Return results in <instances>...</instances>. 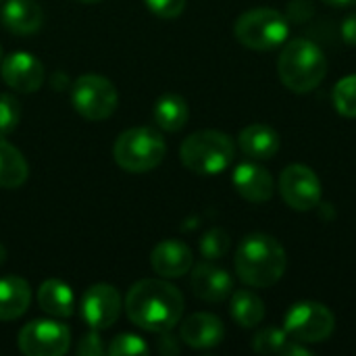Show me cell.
Masks as SVG:
<instances>
[{
  "label": "cell",
  "instance_id": "1",
  "mask_svg": "<svg viewBox=\"0 0 356 356\" xmlns=\"http://www.w3.org/2000/svg\"><path fill=\"white\" fill-rule=\"evenodd\" d=\"M127 319L150 334L171 332L184 315L181 292L165 280H140L125 296Z\"/></svg>",
  "mask_w": 356,
  "mask_h": 356
},
{
  "label": "cell",
  "instance_id": "2",
  "mask_svg": "<svg viewBox=\"0 0 356 356\" xmlns=\"http://www.w3.org/2000/svg\"><path fill=\"white\" fill-rule=\"evenodd\" d=\"M236 273L250 288H271L275 286L288 267V257L284 246L267 234L246 236L236 250Z\"/></svg>",
  "mask_w": 356,
  "mask_h": 356
},
{
  "label": "cell",
  "instance_id": "3",
  "mask_svg": "<svg viewBox=\"0 0 356 356\" xmlns=\"http://www.w3.org/2000/svg\"><path fill=\"white\" fill-rule=\"evenodd\" d=\"M277 73L288 90L307 94L325 79L327 58L315 42L296 38L284 46L277 58Z\"/></svg>",
  "mask_w": 356,
  "mask_h": 356
},
{
  "label": "cell",
  "instance_id": "4",
  "mask_svg": "<svg viewBox=\"0 0 356 356\" xmlns=\"http://www.w3.org/2000/svg\"><path fill=\"white\" fill-rule=\"evenodd\" d=\"M236 156L234 140L217 129H202L181 142L179 159L196 175H219Z\"/></svg>",
  "mask_w": 356,
  "mask_h": 356
},
{
  "label": "cell",
  "instance_id": "5",
  "mask_svg": "<svg viewBox=\"0 0 356 356\" xmlns=\"http://www.w3.org/2000/svg\"><path fill=\"white\" fill-rule=\"evenodd\" d=\"M165 154V138L154 127L125 129L113 144V159L127 173H148L163 163Z\"/></svg>",
  "mask_w": 356,
  "mask_h": 356
},
{
  "label": "cell",
  "instance_id": "6",
  "mask_svg": "<svg viewBox=\"0 0 356 356\" xmlns=\"http://www.w3.org/2000/svg\"><path fill=\"white\" fill-rule=\"evenodd\" d=\"M236 40L250 50H273L290 35V21L275 8H252L238 17Z\"/></svg>",
  "mask_w": 356,
  "mask_h": 356
},
{
  "label": "cell",
  "instance_id": "7",
  "mask_svg": "<svg viewBox=\"0 0 356 356\" xmlns=\"http://www.w3.org/2000/svg\"><path fill=\"white\" fill-rule=\"evenodd\" d=\"M73 108L88 121H104L108 119L119 104L117 88L111 79L98 73L79 75L69 88Z\"/></svg>",
  "mask_w": 356,
  "mask_h": 356
},
{
  "label": "cell",
  "instance_id": "8",
  "mask_svg": "<svg viewBox=\"0 0 356 356\" xmlns=\"http://www.w3.org/2000/svg\"><path fill=\"white\" fill-rule=\"evenodd\" d=\"M334 327H336L334 313L325 305L313 300L296 302L286 313L284 319V330L300 344L325 342L334 334Z\"/></svg>",
  "mask_w": 356,
  "mask_h": 356
},
{
  "label": "cell",
  "instance_id": "9",
  "mask_svg": "<svg viewBox=\"0 0 356 356\" xmlns=\"http://www.w3.org/2000/svg\"><path fill=\"white\" fill-rule=\"evenodd\" d=\"M17 346L25 356H63L71 346V332L60 321L35 319L21 327Z\"/></svg>",
  "mask_w": 356,
  "mask_h": 356
},
{
  "label": "cell",
  "instance_id": "10",
  "mask_svg": "<svg viewBox=\"0 0 356 356\" xmlns=\"http://www.w3.org/2000/svg\"><path fill=\"white\" fill-rule=\"evenodd\" d=\"M121 294L111 284H94L81 296V317L90 330L104 332L113 327L121 315Z\"/></svg>",
  "mask_w": 356,
  "mask_h": 356
},
{
  "label": "cell",
  "instance_id": "11",
  "mask_svg": "<svg viewBox=\"0 0 356 356\" xmlns=\"http://www.w3.org/2000/svg\"><path fill=\"white\" fill-rule=\"evenodd\" d=\"M280 192L294 211H311L321 200V181L311 167L290 165L280 175Z\"/></svg>",
  "mask_w": 356,
  "mask_h": 356
},
{
  "label": "cell",
  "instance_id": "12",
  "mask_svg": "<svg viewBox=\"0 0 356 356\" xmlns=\"http://www.w3.org/2000/svg\"><path fill=\"white\" fill-rule=\"evenodd\" d=\"M0 77L10 90L21 94H31L44 86L46 73H44V65L31 52L17 50L8 56H2Z\"/></svg>",
  "mask_w": 356,
  "mask_h": 356
},
{
  "label": "cell",
  "instance_id": "13",
  "mask_svg": "<svg viewBox=\"0 0 356 356\" xmlns=\"http://www.w3.org/2000/svg\"><path fill=\"white\" fill-rule=\"evenodd\" d=\"M150 265L156 275H161L165 280H175V277H184L192 269L194 254L186 242L169 238V240L159 242L152 248Z\"/></svg>",
  "mask_w": 356,
  "mask_h": 356
},
{
  "label": "cell",
  "instance_id": "14",
  "mask_svg": "<svg viewBox=\"0 0 356 356\" xmlns=\"http://www.w3.org/2000/svg\"><path fill=\"white\" fill-rule=\"evenodd\" d=\"M225 327L219 317L211 313H194L179 325V340L190 348H215L223 342Z\"/></svg>",
  "mask_w": 356,
  "mask_h": 356
},
{
  "label": "cell",
  "instance_id": "15",
  "mask_svg": "<svg viewBox=\"0 0 356 356\" xmlns=\"http://www.w3.org/2000/svg\"><path fill=\"white\" fill-rule=\"evenodd\" d=\"M190 286H192V292L204 302H221L234 290L232 275L225 269L211 265V263H200L194 267Z\"/></svg>",
  "mask_w": 356,
  "mask_h": 356
},
{
  "label": "cell",
  "instance_id": "16",
  "mask_svg": "<svg viewBox=\"0 0 356 356\" xmlns=\"http://www.w3.org/2000/svg\"><path fill=\"white\" fill-rule=\"evenodd\" d=\"M234 188L248 202H267L273 196L271 173L257 163H240L234 171Z\"/></svg>",
  "mask_w": 356,
  "mask_h": 356
},
{
  "label": "cell",
  "instance_id": "17",
  "mask_svg": "<svg viewBox=\"0 0 356 356\" xmlns=\"http://www.w3.org/2000/svg\"><path fill=\"white\" fill-rule=\"evenodd\" d=\"M4 29L17 35L35 33L44 23V13L35 0H8L0 10Z\"/></svg>",
  "mask_w": 356,
  "mask_h": 356
},
{
  "label": "cell",
  "instance_id": "18",
  "mask_svg": "<svg viewBox=\"0 0 356 356\" xmlns=\"http://www.w3.org/2000/svg\"><path fill=\"white\" fill-rule=\"evenodd\" d=\"M238 142L242 152L254 161H269L280 150V134L265 123H252L244 127L238 136Z\"/></svg>",
  "mask_w": 356,
  "mask_h": 356
},
{
  "label": "cell",
  "instance_id": "19",
  "mask_svg": "<svg viewBox=\"0 0 356 356\" xmlns=\"http://www.w3.org/2000/svg\"><path fill=\"white\" fill-rule=\"evenodd\" d=\"M31 305V288L23 277H0V321H15L27 313Z\"/></svg>",
  "mask_w": 356,
  "mask_h": 356
},
{
  "label": "cell",
  "instance_id": "20",
  "mask_svg": "<svg viewBox=\"0 0 356 356\" xmlns=\"http://www.w3.org/2000/svg\"><path fill=\"white\" fill-rule=\"evenodd\" d=\"M38 305L44 313L58 319H67L75 311V296L71 286L63 280H46L38 288Z\"/></svg>",
  "mask_w": 356,
  "mask_h": 356
},
{
  "label": "cell",
  "instance_id": "21",
  "mask_svg": "<svg viewBox=\"0 0 356 356\" xmlns=\"http://www.w3.org/2000/svg\"><path fill=\"white\" fill-rule=\"evenodd\" d=\"M190 117V108L184 96L179 94H163L152 108V119L154 125L163 131H179L184 129V125L188 123Z\"/></svg>",
  "mask_w": 356,
  "mask_h": 356
},
{
  "label": "cell",
  "instance_id": "22",
  "mask_svg": "<svg viewBox=\"0 0 356 356\" xmlns=\"http://www.w3.org/2000/svg\"><path fill=\"white\" fill-rule=\"evenodd\" d=\"M29 165L23 156V152L0 138V188L4 190H17L27 181Z\"/></svg>",
  "mask_w": 356,
  "mask_h": 356
},
{
  "label": "cell",
  "instance_id": "23",
  "mask_svg": "<svg viewBox=\"0 0 356 356\" xmlns=\"http://www.w3.org/2000/svg\"><path fill=\"white\" fill-rule=\"evenodd\" d=\"M232 317L240 327H257L265 319L263 300L250 290H238L232 296Z\"/></svg>",
  "mask_w": 356,
  "mask_h": 356
},
{
  "label": "cell",
  "instance_id": "24",
  "mask_svg": "<svg viewBox=\"0 0 356 356\" xmlns=\"http://www.w3.org/2000/svg\"><path fill=\"white\" fill-rule=\"evenodd\" d=\"M334 106L342 117H356V73L340 79L334 88Z\"/></svg>",
  "mask_w": 356,
  "mask_h": 356
},
{
  "label": "cell",
  "instance_id": "25",
  "mask_svg": "<svg viewBox=\"0 0 356 356\" xmlns=\"http://www.w3.org/2000/svg\"><path fill=\"white\" fill-rule=\"evenodd\" d=\"M288 332L277 327H265L261 330L252 340V350L259 355H282L288 344Z\"/></svg>",
  "mask_w": 356,
  "mask_h": 356
},
{
  "label": "cell",
  "instance_id": "26",
  "mask_svg": "<svg viewBox=\"0 0 356 356\" xmlns=\"http://www.w3.org/2000/svg\"><path fill=\"white\" fill-rule=\"evenodd\" d=\"M227 250H229V236L221 227H213L200 238V252L207 261H219L227 254Z\"/></svg>",
  "mask_w": 356,
  "mask_h": 356
},
{
  "label": "cell",
  "instance_id": "27",
  "mask_svg": "<svg viewBox=\"0 0 356 356\" xmlns=\"http://www.w3.org/2000/svg\"><path fill=\"white\" fill-rule=\"evenodd\" d=\"M148 353V344L134 334H119L111 340L106 355L108 356H138Z\"/></svg>",
  "mask_w": 356,
  "mask_h": 356
},
{
  "label": "cell",
  "instance_id": "28",
  "mask_svg": "<svg viewBox=\"0 0 356 356\" xmlns=\"http://www.w3.org/2000/svg\"><path fill=\"white\" fill-rule=\"evenodd\" d=\"M21 121V104L13 94H0V134H13Z\"/></svg>",
  "mask_w": 356,
  "mask_h": 356
},
{
  "label": "cell",
  "instance_id": "29",
  "mask_svg": "<svg viewBox=\"0 0 356 356\" xmlns=\"http://www.w3.org/2000/svg\"><path fill=\"white\" fill-rule=\"evenodd\" d=\"M188 0H144L146 8L161 19H175L184 13Z\"/></svg>",
  "mask_w": 356,
  "mask_h": 356
},
{
  "label": "cell",
  "instance_id": "30",
  "mask_svg": "<svg viewBox=\"0 0 356 356\" xmlns=\"http://www.w3.org/2000/svg\"><path fill=\"white\" fill-rule=\"evenodd\" d=\"M77 356H102L106 353L104 344H102V338L98 334V330H90L86 336L79 338L77 342V348H75Z\"/></svg>",
  "mask_w": 356,
  "mask_h": 356
},
{
  "label": "cell",
  "instance_id": "31",
  "mask_svg": "<svg viewBox=\"0 0 356 356\" xmlns=\"http://www.w3.org/2000/svg\"><path fill=\"white\" fill-rule=\"evenodd\" d=\"M161 338H159V342H156V348H159V353L161 355H179V344H177V338H173L171 336V332H163V334H159Z\"/></svg>",
  "mask_w": 356,
  "mask_h": 356
},
{
  "label": "cell",
  "instance_id": "32",
  "mask_svg": "<svg viewBox=\"0 0 356 356\" xmlns=\"http://www.w3.org/2000/svg\"><path fill=\"white\" fill-rule=\"evenodd\" d=\"M342 38H344L346 44L356 46V13H353L350 17L344 19V23H342Z\"/></svg>",
  "mask_w": 356,
  "mask_h": 356
},
{
  "label": "cell",
  "instance_id": "33",
  "mask_svg": "<svg viewBox=\"0 0 356 356\" xmlns=\"http://www.w3.org/2000/svg\"><path fill=\"white\" fill-rule=\"evenodd\" d=\"M50 83H52V88H54L56 92H65V90L71 88V81H69L67 73H63V71H54V73L50 75Z\"/></svg>",
  "mask_w": 356,
  "mask_h": 356
},
{
  "label": "cell",
  "instance_id": "34",
  "mask_svg": "<svg viewBox=\"0 0 356 356\" xmlns=\"http://www.w3.org/2000/svg\"><path fill=\"white\" fill-rule=\"evenodd\" d=\"M321 2H325V4H330V6H338V8L356 4V0H321Z\"/></svg>",
  "mask_w": 356,
  "mask_h": 356
},
{
  "label": "cell",
  "instance_id": "35",
  "mask_svg": "<svg viewBox=\"0 0 356 356\" xmlns=\"http://www.w3.org/2000/svg\"><path fill=\"white\" fill-rule=\"evenodd\" d=\"M4 261H6V248L0 244V265H4Z\"/></svg>",
  "mask_w": 356,
  "mask_h": 356
},
{
  "label": "cell",
  "instance_id": "36",
  "mask_svg": "<svg viewBox=\"0 0 356 356\" xmlns=\"http://www.w3.org/2000/svg\"><path fill=\"white\" fill-rule=\"evenodd\" d=\"M77 2H83V4H96V2H100V0H77Z\"/></svg>",
  "mask_w": 356,
  "mask_h": 356
},
{
  "label": "cell",
  "instance_id": "37",
  "mask_svg": "<svg viewBox=\"0 0 356 356\" xmlns=\"http://www.w3.org/2000/svg\"><path fill=\"white\" fill-rule=\"evenodd\" d=\"M0 60H2V46H0Z\"/></svg>",
  "mask_w": 356,
  "mask_h": 356
},
{
  "label": "cell",
  "instance_id": "38",
  "mask_svg": "<svg viewBox=\"0 0 356 356\" xmlns=\"http://www.w3.org/2000/svg\"><path fill=\"white\" fill-rule=\"evenodd\" d=\"M0 2H2V0H0Z\"/></svg>",
  "mask_w": 356,
  "mask_h": 356
}]
</instances>
